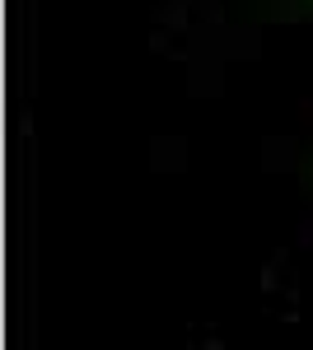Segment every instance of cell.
<instances>
[{
  "instance_id": "cell-2",
  "label": "cell",
  "mask_w": 313,
  "mask_h": 350,
  "mask_svg": "<svg viewBox=\"0 0 313 350\" xmlns=\"http://www.w3.org/2000/svg\"><path fill=\"white\" fill-rule=\"evenodd\" d=\"M309 178H313V168H309Z\"/></svg>"
},
{
  "instance_id": "cell-1",
  "label": "cell",
  "mask_w": 313,
  "mask_h": 350,
  "mask_svg": "<svg viewBox=\"0 0 313 350\" xmlns=\"http://www.w3.org/2000/svg\"><path fill=\"white\" fill-rule=\"evenodd\" d=\"M281 19H309L313 24V0H266Z\"/></svg>"
}]
</instances>
